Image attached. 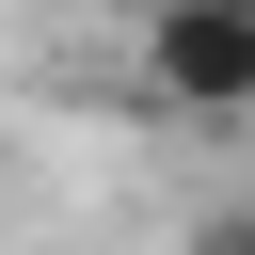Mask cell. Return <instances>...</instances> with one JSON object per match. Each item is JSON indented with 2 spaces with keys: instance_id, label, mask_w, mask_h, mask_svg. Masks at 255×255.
<instances>
[{
  "instance_id": "7a4b0ae2",
  "label": "cell",
  "mask_w": 255,
  "mask_h": 255,
  "mask_svg": "<svg viewBox=\"0 0 255 255\" xmlns=\"http://www.w3.org/2000/svg\"><path fill=\"white\" fill-rule=\"evenodd\" d=\"M191 255H255V223H207V239H191Z\"/></svg>"
},
{
  "instance_id": "6da1fadb",
  "label": "cell",
  "mask_w": 255,
  "mask_h": 255,
  "mask_svg": "<svg viewBox=\"0 0 255 255\" xmlns=\"http://www.w3.org/2000/svg\"><path fill=\"white\" fill-rule=\"evenodd\" d=\"M143 96L191 128H255V0H143Z\"/></svg>"
}]
</instances>
